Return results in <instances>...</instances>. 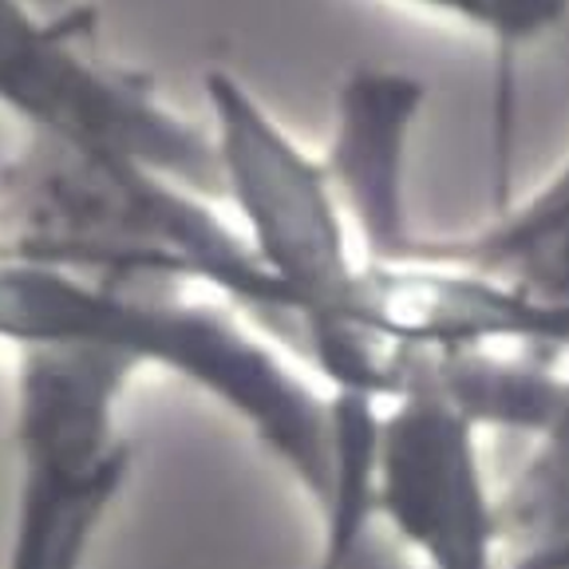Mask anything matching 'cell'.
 <instances>
[{
	"instance_id": "6da1fadb",
	"label": "cell",
	"mask_w": 569,
	"mask_h": 569,
	"mask_svg": "<svg viewBox=\"0 0 569 569\" xmlns=\"http://www.w3.org/2000/svg\"><path fill=\"white\" fill-rule=\"evenodd\" d=\"M0 233L83 273L206 289L297 345V309L226 206L147 167L24 134L0 167Z\"/></svg>"
},
{
	"instance_id": "7a4b0ae2",
	"label": "cell",
	"mask_w": 569,
	"mask_h": 569,
	"mask_svg": "<svg viewBox=\"0 0 569 569\" xmlns=\"http://www.w3.org/2000/svg\"><path fill=\"white\" fill-rule=\"evenodd\" d=\"M202 96L222 206L253 261L297 309V348L320 380L352 337L372 261L356 246L325 159L238 71L210 68Z\"/></svg>"
},
{
	"instance_id": "3957f363",
	"label": "cell",
	"mask_w": 569,
	"mask_h": 569,
	"mask_svg": "<svg viewBox=\"0 0 569 569\" xmlns=\"http://www.w3.org/2000/svg\"><path fill=\"white\" fill-rule=\"evenodd\" d=\"M0 111L24 134L134 162L222 202L206 119L103 52L76 0H0Z\"/></svg>"
},
{
	"instance_id": "277c9868",
	"label": "cell",
	"mask_w": 569,
	"mask_h": 569,
	"mask_svg": "<svg viewBox=\"0 0 569 569\" xmlns=\"http://www.w3.org/2000/svg\"><path fill=\"white\" fill-rule=\"evenodd\" d=\"M139 368L99 348L17 352V495L0 569H83L131 471L119 408Z\"/></svg>"
},
{
	"instance_id": "5b68a950",
	"label": "cell",
	"mask_w": 569,
	"mask_h": 569,
	"mask_svg": "<svg viewBox=\"0 0 569 569\" xmlns=\"http://www.w3.org/2000/svg\"><path fill=\"white\" fill-rule=\"evenodd\" d=\"M372 490L380 526L419 569H507L482 427L416 372L380 403Z\"/></svg>"
},
{
	"instance_id": "8992f818",
	"label": "cell",
	"mask_w": 569,
	"mask_h": 569,
	"mask_svg": "<svg viewBox=\"0 0 569 569\" xmlns=\"http://www.w3.org/2000/svg\"><path fill=\"white\" fill-rule=\"evenodd\" d=\"M427 83L396 68L365 63L337 91L329 147L320 151L356 246L368 261H400L416 241L408 218L411 131Z\"/></svg>"
},
{
	"instance_id": "52a82bcc",
	"label": "cell",
	"mask_w": 569,
	"mask_h": 569,
	"mask_svg": "<svg viewBox=\"0 0 569 569\" xmlns=\"http://www.w3.org/2000/svg\"><path fill=\"white\" fill-rule=\"evenodd\" d=\"M139 320V289L119 277L48 261L0 233V345L99 348L127 360Z\"/></svg>"
},
{
	"instance_id": "ba28073f",
	"label": "cell",
	"mask_w": 569,
	"mask_h": 569,
	"mask_svg": "<svg viewBox=\"0 0 569 569\" xmlns=\"http://www.w3.org/2000/svg\"><path fill=\"white\" fill-rule=\"evenodd\" d=\"M403 258H431L498 277L518 293L569 312V154L490 222L447 238H419ZM400 258V261H403Z\"/></svg>"
},
{
	"instance_id": "9c48e42d",
	"label": "cell",
	"mask_w": 569,
	"mask_h": 569,
	"mask_svg": "<svg viewBox=\"0 0 569 569\" xmlns=\"http://www.w3.org/2000/svg\"><path fill=\"white\" fill-rule=\"evenodd\" d=\"M507 561L569 542V337L553 360V403L518 479L498 495Z\"/></svg>"
},
{
	"instance_id": "30bf717a",
	"label": "cell",
	"mask_w": 569,
	"mask_h": 569,
	"mask_svg": "<svg viewBox=\"0 0 569 569\" xmlns=\"http://www.w3.org/2000/svg\"><path fill=\"white\" fill-rule=\"evenodd\" d=\"M403 4L467 28L502 52L569 36V0H403Z\"/></svg>"
},
{
	"instance_id": "8fae6325",
	"label": "cell",
	"mask_w": 569,
	"mask_h": 569,
	"mask_svg": "<svg viewBox=\"0 0 569 569\" xmlns=\"http://www.w3.org/2000/svg\"><path fill=\"white\" fill-rule=\"evenodd\" d=\"M507 569H569V542L553 546V550H542V553L515 558V561H507Z\"/></svg>"
}]
</instances>
